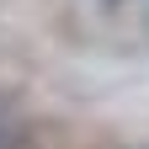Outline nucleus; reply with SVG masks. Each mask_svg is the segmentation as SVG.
<instances>
[{
	"label": "nucleus",
	"mask_w": 149,
	"mask_h": 149,
	"mask_svg": "<svg viewBox=\"0 0 149 149\" xmlns=\"http://www.w3.org/2000/svg\"><path fill=\"white\" fill-rule=\"evenodd\" d=\"M0 149H22V128L11 117H0Z\"/></svg>",
	"instance_id": "f257e3e1"
}]
</instances>
